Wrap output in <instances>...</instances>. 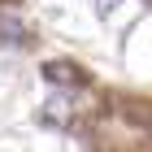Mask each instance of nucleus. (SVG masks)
<instances>
[{
    "label": "nucleus",
    "instance_id": "nucleus-1",
    "mask_svg": "<svg viewBox=\"0 0 152 152\" xmlns=\"http://www.w3.org/2000/svg\"><path fill=\"white\" fill-rule=\"evenodd\" d=\"M39 117H44L48 126H65V122L74 117V109H70V100H65V96H52V100L44 104V113H39Z\"/></svg>",
    "mask_w": 152,
    "mask_h": 152
},
{
    "label": "nucleus",
    "instance_id": "nucleus-2",
    "mask_svg": "<svg viewBox=\"0 0 152 152\" xmlns=\"http://www.w3.org/2000/svg\"><path fill=\"white\" fill-rule=\"evenodd\" d=\"M44 78H48V83H57V87H78L83 74L74 70V65H65V61H52V65L44 70Z\"/></svg>",
    "mask_w": 152,
    "mask_h": 152
},
{
    "label": "nucleus",
    "instance_id": "nucleus-3",
    "mask_svg": "<svg viewBox=\"0 0 152 152\" xmlns=\"http://www.w3.org/2000/svg\"><path fill=\"white\" fill-rule=\"evenodd\" d=\"M96 9H100V13H113V9H117V0H96Z\"/></svg>",
    "mask_w": 152,
    "mask_h": 152
}]
</instances>
